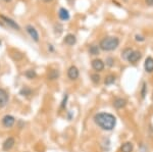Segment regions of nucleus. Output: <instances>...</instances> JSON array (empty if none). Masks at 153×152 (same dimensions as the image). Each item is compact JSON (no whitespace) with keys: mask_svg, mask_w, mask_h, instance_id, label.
Instances as JSON below:
<instances>
[{"mask_svg":"<svg viewBox=\"0 0 153 152\" xmlns=\"http://www.w3.org/2000/svg\"><path fill=\"white\" fill-rule=\"evenodd\" d=\"M94 122L104 131H111L117 126V117L108 112H99L94 116Z\"/></svg>","mask_w":153,"mask_h":152,"instance_id":"obj_1","label":"nucleus"},{"mask_svg":"<svg viewBox=\"0 0 153 152\" xmlns=\"http://www.w3.org/2000/svg\"><path fill=\"white\" fill-rule=\"evenodd\" d=\"M120 45V39L117 37H105L99 43L100 49L103 51H113Z\"/></svg>","mask_w":153,"mask_h":152,"instance_id":"obj_2","label":"nucleus"},{"mask_svg":"<svg viewBox=\"0 0 153 152\" xmlns=\"http://www.w3.org/2000/svg\"><path fill=\"white\" fill-rule=\"evenodd\" d=\"M0 19H1L2 21H3L4 23L7 24V26L10 27L11 29H13V30H16V31L21 30V27H19V24L16 23V22H14L12 19L8 18V16H3V14H0Z\"/></svg>","mask_w":153,"mask_h":152,"instance_id":"obj_3","label":"nucleus"},{"mask_svg":"<svg viewBox=\"0 0 153 152\" xmlns=\"http://www.w3.org/2000/svg\"><path fill=\"white\" fill-rule=\"evenodd\" d=\"M26 31H27V33L29 34V36L31 37L32 40L35 41V42H39V40H40V39H39V33L32 24H27Z\"/></svg>","mask_w":153,"mask_h":152,"instance_id":"obj_4","label":"nucleus"},{"mask_svg":"<svg viewBox=\"0 0 153 152\" xmlns=\"http://www.w3.org/2000/svg\"><path fill=\"white\" fill-rule=\"evenodd\" d=\"M79 76H80V73H79L78 67H75V65H71V67L68 70V77L70 80L75 81L78 79Z\"/></svg>","mask_w":153,"mask_h":152,"instance_id":"obj_5","label":"nucleus"},{"mask_svg":"<svg viewBox=\"0 0 153 152\" xmlns=\"http://www.w3.org/2000/svg\"><path fill=\"white\" fill-rule=\"evenodd\" d=\"M91 65H92L93 70H96V72H102V70H104V67H105L104 62H103L101 59H98V58L92 60V63H91Z\"/></svg>","mask_w":153,"mask_h":152,"instance_id":"obj_6","label":"nucleus"},{"mask_svg":"<svg viewBox=\"0 0 153 152\" xmlns=\"http://www.w3.org/2000/svg\"><path fill=\"white\" fill-rule=\"evenodd\" d=\"M14 122H16V119L12 116H9V114L3 116V119H2V125H3L5 128H11L14 125Z\"/></svg>","mask_w":153,"mask_h":152,"instance_id":"obj_7","label":"nucleus"},{"mask_svg":"<svg viewBox=\"0 0 153 152\" xmlns=\"http://www.w3.org/2000/svg\"><path fill=\"white\" fill-rule=\"evenodd\" d=\"M141 57H142V54L140 51H133V52L129 55V57H128L127 60L131 63H137L138 61L141 59Z\"/></svg>","mask_w":153,"mask_h":152,"instance_id":"obj_8","label":"nucleus"},{"mask_svg":"<svg viewBox=\"0 0 153 152\" xmlns=\"http://www.w3.org/2000/svg\"><path fill=\"white\" fill-rule=\"evenodd\" d=\"M58 18L63 22L68 21L71 18L70 11H68L66 8H65V7H61V8H59V10H58Z\"/></svg>","mask_w":153,"mask_h":152,"instance_id":"obj_9","label":"nucleus"},{"mask_svg":"<svg viewBox=\"0 0 153 152\" xmlns=\"http://www.w3.org/2000/svg\"><path fill=\"white\" fill-rule=\"evenodd\" d=\"M7 103H8V95L3 89L0 88V108L6 106Z\"/></svg>","mask_w":153,"mask_h":152,"instance_id":"obj_10","label":"nucleus"},{"mask_svg":"<svg viewBox=\"0 0 153 152\" xmlns=\"http://www.w3.org/2000/svg\"><path fill=\"white\" fill-rule=\"evenodd\" d=\"M63 42L68 46H74L76 43V38L74 34H68L63 39Z\"/></svg>","mask_w":153,"mask_h":152,"instance_id":"obj_11","label":"nucleus"},{"mask_svg":"<svg viewBox=\"0 0 153 152\" xmlns=\"http://www.w3.org/2000/svg\"><path fill=\"white\" fill-rule=\"evenodd\" d=\"M14 144H16V140H14L12 137H9V138H7L6 140L3 142V150L4 151L10 150L12 147L14 146Z\"/></svg>","mask_w":153,"mask_h":152,"instance_id":"obj_12","label":"nucleus"},{"mask_svg":"<svg viewBox=\"0 0 153 152\" xmlns=\"http://www.w3.org/2000/svg\"><path fill=\"white\" fill-rule=\"evenodd\" d=\"M144 68L147 73H152L153 72V58L151 57V56H148L146 59H145Z\"/></svg>","mask_w":153,"mask_h":152,"instance_id":"obj_13","label":"nucleus"},{"mask_svg":"<svg viewBox=\"0 0 153 152\" xmlns=\"http://www.w3.org/2000/svg\"><path fill=\"white\" fill-rule=\"evenodd\" d=\"M126 105H127V100L124 99V98H115L114 101H113V106L117 109L124 108Z\"/></svg>","mask_w":153,"mask_h":152,"instance_id":"obj_14","label":"nucleus"},{"mask_svg":"<svg viewBox=\"0 0 153 152\" xmlns=\"http://www.w3.org/2000/svg\"><path fill=\"white\" fill-rule=\"evenodd\" d=\"M133 144L131 142H126L120 146V152H133Z\"/></svg>","mask_w":153,"mask_h":152,"instance_id":"obj_15","label":"nucleus"},{"mask_svg":"<svg viewBox=\"0 0 153 152\" xmlns=\"http://www.w3.org/2000/svg\"><path fill=\"white\" fill-rule=\"evenodd\" d=\"M58 77H59L58 70H51L50 72L48 73V76H47L48 80H50V81H54V80L58 79Z\"/></svg>","mask_w":153,"mask_h":152,"instance_id":"obj_16","label":"nucleus"},{"mask_svg":"<svg viewBox=\"0 0 153 152\" xmlns=\"http://www.w3.org/2000/svg\"><path fill=\"white\" fill-rule=\"evenodd\" d=\"M100 52V47L98 45H91L89 48V53L91 55H98Z\"/></svg>","mask_w":153,"mask_h":152,"instance_id":"obj_17","label":"nucleus"},{"mask_svg":"<svg viewBox=\"0 0 153 152\" xmlns=\"http://www.w3.org/2000/svg\"><path fill=\"white\" fill-rule=\"evenodd\" d=\"M115 82V77L113 75H109L105 78L104 80V84L105 85H112Z\"/></svg>","mask_w":153,"mask_h":152,"instance_id":"obj_18","label":"nucleus"},{"mask_svg":"<svg viewBox=\"0 0 153 152\" xmlns=\"http://www.w3.org/2000/svg\"><path fill=\"white\" fill-rule=\"evenodd\" d=\"M25 76H26L28 79H35L37 77V73L34 70H28L26 73H25Z\"/></svg>","mask_w":153,"mask_h":152,"instance_id":"obj_19","label":"nucleus"},{"mask_svg":"<svg viewBox=\"0 0 153 152\" xmlns=\"http://www.w3.org/2000/svg\"><path fill=\"white\" fill-rule=\"evenodd\" d=\"M19 94L23 95V96H30V95H32V90L30 89L28 87H24L23 89L19 91Z\"/></svg>","mask_w":153,"mask_h":152,"instance_id":"obj_20","label":"nucleus"},{"mask_svg":"<svg viewBox=\"0 0 153 152\" xmlns=\"http://www.w3.org/2000/svg\"><path fill=\"white\" fill-rule=\"evenodd\" d=\"M132 52H133V50H132L131 48H126L125 50L122 52V57L124 58V59L127 60V59H128V57H129V55H130Z\"/></svg>","mask_w":153,"mask_h":152,"instance_id":"obj_21","label":"nucleus"},{"mask_svg":"<svg viewBox=\"0 0 153 152\" xmlns=\"http://www.w3.org/2000/svg\"><path fill=\"white\" fill-rule=\"evenodd\" d=\"M91 79H92V82L95 83V84H98L100 82V76L98 73H93L91 75Z\"/></svg>","mask_w":153,"mask_h":152,"instance_id":"obj_22","label":"nucleus"},{"mask_svg":"<svg viewBox=\"0 0 153 152\" xmlns=\"http://www.w3.org/2000/svg\"><path fill=\"white\" fill-rule=\"evenodd\" d=\"M106 65L110 67H113V65H114V59H113L112 57H107L106 58Z\"/></svg>","mask_w":153,"mask_h":152,"instance_id":"obj_23","label":"nucleus"},{"mask_svg":"<svg viewBox=\"0 0 153 152\" xmlns=\"http://www.w3.org/2000/svg\"><path fill=\"white\" fill-rule=\"evenodd\" d=\"M146 89H147L146 83H143L142 89H141V97H142V98H144V97H145V95H146Z\"/></svg>","mask_w":153,"mask_h":152,"instance_id":"obj_24","label":"nucleus"},{"mask_svg":"<svg viewBox=\"0 0 153 152\" xmlns=\"http://www.w3.org/2000/svg\"><path fill=\"white\" fill-rule=\"evenodd\" d=\"M68 94H65V96L63 97V100L62 102H61V108H65V107L66 106V101H68Z\"/></svg>","mask_w":153,"mask_h":152,"instance_id":"obj_25","label":"nucleus"},{"mask_svg":"<svg viewBox=\"0 0 153 152\" xmlns=\"http://www.w3.org/2000/svg\"><path fill=\"white\" fill-rule=\"evenodd\" d=\"M135 40L136 41H139V42H143V41H145V38L141 35H136L135 36Z\"/></svg>","mask_w":153,"mask_h":152,"instance_id":"obj_26","label":"nucleus"},{"mask_svg":"<svg viewBox=\"0 0 153 152\" xmlns=\"http://www.w3.org/2000/svg\"><path fill=\"white\" fill-rule=\"evenodd\" d=\"M145 3L148 6H153V0H145Z\"/></svg>","mask_w":153,"mask_h":152,"instance_id":"obj_27","label":"nucleus"},{"mask_svg":"<svg viewBox=\"0 0 153 152\" xmlns=\"http://www.w3.org/2000/svg\"><path fill=\"white\" fill-rule=\"evenodd\" d=\"M48 49H49V50H50V51H53V50H54L53 46L51 45V44H49V45H48Z\"/></svg>","mask_w":153,"mask_h":152,"instance_id":"obj_28","label":"nucleus"},{"mask_svg":"<svg viewBox=\"0 0 153 152\" xmlns=\"http://www.w3.org/2000/svg\"><path fill=\"white\" fill-rule=\"evenodd\" d=\"M42 1H43L44 3H50V2H52L53 0H42Z\"/></svg>","mask_w":153,"mask_h":152,"instance_id":"obj_29","label":"nucleus"},{"mask_svg":"<svg viewBox=\"0 0 153 152\" xmlns=\"http://www.w3.org/2000/svg\"><path fill=\"white\" fill-rule=\"evenodd\" d=\"M4 2H10V1H12V0H3Z\"/></svg>","mask_w":153,"mask_h":152,"instance_id":"obj_30","label":"nucleus"}]
</instances>
